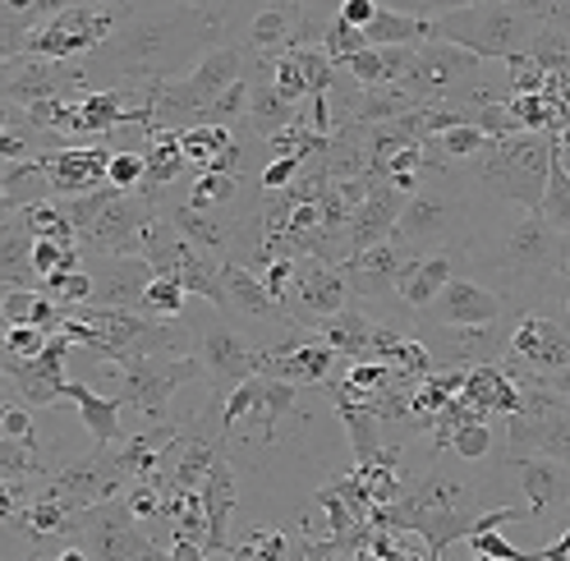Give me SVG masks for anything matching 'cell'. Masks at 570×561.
Wrapping results in <instances>:
<instances>
[{"label": "cell", "instance_id": "obj_1", "mask_svg": "<svg viewBox=\"0 0 570 561\" xmlns=\"http://www.w3.org/2000/svg\"><path fill=\"white\" fill-rule=\"evenodd\" d=\"M222 38L217 6H185V0H125V14L111 38L92 47V75L120 83L180 79L185 69Z\"/></svg>", "mask_w": 570, "mask_h": 561}, {"label": "cell", "instance_id": "obj_2", "mask_svg": "<svg viewBox=\"0 0 570 561\" xmlns=\"http://www.w3.org/2000/svg\"><path fill=\"white\" fill-rule=\"evenodd\" d=\"M570 235L552 230L539 213L511 203H479L474 235L455 254V272L483 280L515 308H533L566 258Z\"/></svg>", "mask_w": 570, "mask_h": 561}, {"label": "cell", "instance_id": "obj_3", "mask_svg": "<svg viewBox=\"0 0 570 561\" xmlns=\"http://www.w3.org/2000/svg\"><path fill=\"white\" fill-rule=\"evenodd\" d=\"M474 217H479V198L465 185V175H460L451 161L423 157L419 185L405 194L401 217L386 239H396L410 258L438 254V249L460 254L474 235Z\"/></svg>", "mask_w": 570, "mask_h": 561}, {"label": "cell", "instance_id": "obj_4", "mask_svg": "<svg viewBox=\"0 0 570 561\" xmlns=\"http://www.w3.org/2000/svg\"><path fill=\"white\" fill-rule=\"evenodd\" d=\"M552 134H507V138H488V148H479L474 157H465V166L451 161L465 185L474 189L479 203H511V207H529L539 213V198L548 185V166H552Z\"/></svg>", "mask_w": 570, "mask_h": 561}, {"label": "cell", "instance_id": "obj_5", "mask_svg": "<svg viewBox=\"0 0 570 561\" xmlns=\"http://www.w3.org/2000/svg\"><path fill=\"white\" fill-rule=\"evenodd\" d=\"M548 23L543 0H474V6L442 10L428 19V38H442L474 51L479 60H507L533 42Z\"/></svg>", "mask_w": 570, "mask_h": 561}, {"label": "cell", "instance_id": "obj_6", "mask_svg": "<svg viewBox=\"0 0 570 561\" xmlns=\"http://www.w3.org/2000/svg\"><path fill=\"white\" fill-rule=\"evenodd\" d=\"M111 368L120 373V387H125L120 401L134 405L148 424L170 419V396L203 373L198 355H129Z\"/></svg>", "mask_w": 570, "mask_h": 561}, {"label": "cell", "instance_id": "obj_7", "mask_svg": "<svg viewBox=\"0 0 570 561\" xmlns=\"http://www.w3.org/2000/svg\"><path fill=\"white\" fill-rule=\"evenodd\" d=\"M483 65L474 51L455 47V42H442V38H428L410 51V65L401 69V88L414 92L419 101H442L451 88H465L474 79H483Z\"/></svg>", "mask_w": 570, "mask_h": 561}, {"label": "cell", "instance_id": "obj_8", "mask_svg": "<svg viewBox=\"0 0 570 561\" xmlns=\"http://www.w3.org/2000/svg\"><path fill=\"white\" fill-rule=\"evenodd\" d=\"M354 295H350V280L336 263H323V258H308L299 254L295 258V272H291V286H285V318L299 323V327H317L327 313L345 308Z\"/></svg>", "mask_w": 570, "mask_h": 561}, {"label": "cell", "instance_id": "obj_9", "mask_svg": "<svg viewBox=\"0 0 570 561\" xmlns=\"http://www.w3.org/2000/svg\"><path fill=\"white\" fill-rule=\"evenodd\" d=\"M88 79L83 69H75L69 60H42V56H28V60H6L0 69V97L14 101V107H38V101H51V97H83Z\"/></svg>", "mask_w": 570, "mask_h": 561}, {"label": "cell", "instance_id": "obj_10", "mask_svg": "<svg viewBox=\"0 0 570 561\" xmlns=\"http://www.w3.org/2000/svg\"><path fill=\"white\" fill-rule=\"evenodd\" d=\"M198 364L212 377V392H230L235 382H244L248 373H258V345L244 332H235L217 308L207 313V323H198Z\"/></svg>", "mask_w": 570, "mask_h": 561}, {"label": "cell", "instance_id": "obj_11", "mask_svg": "<svg viewBox=\"0 0 570 561\" xmlns=\"http://www.w3.org/2000/svg\"><path fill=\"white\" fill-rule=\"evenodd\" d=\"M157 213L153 198H142L138 189H116L111 198L101 203V213L92 217V226L79 235V249L92 254H138L142 226Z\"/></svg>", "mask_w": 570, "mask_h": 561}, {"label": "cell", "instance_id": "obj_12", "mask_svg": "<svg viewBox=\"0 0 570 561\" xmlns=\"http://www.w3.org/2000/svg\"><path fill=\"white\" fill-rule=\"evenodd\" d=\"M507 308H515V304H507L497 291H488L483 280L455 272L446 286L414 313V318L419 323H446V327H455V323H492V318H502Z\"/></svg>", "mask_w": 570, "mask_h": 561}, {"label": "cell", "instance_id": "obj_13", "mask_svg": "<svg viewBox=\"0 0 570 561\" xmlns=\"http://www.w3.org/2000/svg\"><path fill=\"white\" fill-rule=\"evenodd\" d=\"M507 355H520L533 373L552 377L557 368L570 364V327L548 318V313H539V308H515Z\"/></svg>", "mask_w": 570, "mask_h": 561}, {"label": "cell", "instance_id": "obj_14", "mask_svg": "<svg viewBox=\"0 0 570 561\" xmlns=\"http://www.w3.org/2000/svg\"><path fill=\"white\" fill-rule=\"evenodd\" d=\"M511 474H515V493L524 498L529 520H552L570 511V465L557 461V455L533 451L524 461H511Z\"/></svg>", "mask_w": 570, "mask_h": 561}, {"label": "cell", "instance_id": "obj_15", "mask_svg": "<svg viewBox=\"0 0 570 561\" xmlns=\"http://www.w3.org/2000/svg\"><path fill=\"white\" fill-rule=\"evenodd\" d=\"M401 203H405V194L377 175V180L368 185V194L354 203L350 222H345V258L368 249V244H382L391 235V226H396V217H401Z\"/></svg>", "mask_w": 570, "mask_h": 561}, {"label": "cell", "instance_id": "obj_16", "mask_svg": "<svg viewBox=\"0 0 570 561\" xmlns=\"http://www.w3.org/2000/svg\"><path fill=\"white\" fill-rule=\"evenodd\" d=\"M92 276V304H116V308H138L142 286L153 280V267L142 254H97Z\"/></svg>", "mask_w": 570, "mask_h": 561}, {"label": "cell", "instance_id": "obj_17", "mask_svg": "<svg viewBox=\"0 0 570 561\" xmlns=\"http://www.w3.org/2000/svg\"><path fill=\"white\" fill-rule=\"evenodd\" d=\"M198 498H203V515H207V543H203V557H226L230 543V515H235V470L226 461V451L217 461L207 465L203 483H198Z\"/></svg>", "mask_w": 570, "mask_h": 561}, {"label": "cell", "instance_id": "obj_18", "mask_svg": "<svg viewBox=\"0 0 570 561\" xmlns=\"http://www.w3.org/2000/svg\"><path fill=\"white\" fill-rule=\"evenodd\" d=\"M222 313H239V318H254V323H281L291 327V318H285V308L263 291V280L254 267L244 263H222Z\"/></svg>", "mask_w": 570, "mask_h": 561}, {"label": "cell", "instance_id": "obj_19", "mask_svg": "<svg viewBox=\"0 0 570 561\" xmlns=\"http://www.w3.org/2000/svg\"><path fill=\"white\" fill-rule=\"evenodd\" d=\"M106 157H111V148H106V144L51 152L47 157L51 161V194L65 198V194H83V189L106 185Z\"/></svg>", "mask_w": 570, "mask_h": 561}, {"label": "cell", "instance_id": "obj_20", "mask_svg": "<svg viewBox=\"0 0 570 561\" xmlns=\"http://www.w3.org/2000/svg\"><path fill=\"white\" fill-rule=\"evenodd\" d=\"M455 276V254L438 249V254H419V258H405L401 272H396V299L405 308H423L428 299H433L446 280Z\"/></svg>", "mask_w": 570, "mask_h": 561}, {"label": "cell", "instance_id": "obj_21", "mask_svg": "<svg viewBox=\"0 0 570 561\" xmlns=\"http://www.w3.org/2000/svg\"><path fill=\"white\" fill-rule=\"evenodd\" d=\"M60 401H75V405H79L83 429L92 433L97 446H116V442L125 437V424H120L125 401H120V396H101V392L88 387V382H69V377H65Z\"/></svg>", "mask_w": 570, "mask_h": 561}, {"label": "cell", "instance_id": "obj_22", "mask_svg": "<svg viewBox=\"0 0 570 561\" xmlns=\"http://www.w3.org/2000/svg\"><path fill=\"white\" fill-rule=\"evenodd\" d=\"M313 332L336 350V360H364L368 355V336H373V313L360 299H350L345 308L327 313V318L317 323Z\"/></svg>", "mask_w": 570, "mask_h": 561}, {"label": "cell", "instance_id": "obj_23", "mask_svg": "<svg viewBox=\"0 0 570 561\" xmlns=\"http://www.w3.org/2000/svg\"><path fill=\"white\" fill-rule=\"evenodd\" d=\"M414 107H423V101L414 92H405L401 83H360L354 88V101H350V120L382 125V120H396Z\"/></svg>", "mask_w": 570, "mask_h": 561}, {"label": "cell", "instance_id": "obj_24", "mask_svg": "<svg viewBox=\"0 0 570 561\" xmlns=\"http://www.w3.org/2000/svg\"><path fill=\"white\" fill-rule=\"evenodd\" d=\"M0 286L42 291V276L32 272V235L23 222H0Z\"/></svg>", "mask_w": 570, "mask_h": 561}, {"label": "cell", "instance_id": "obj_25", "mask_svg": "<svg viewBox=\"0 0 570 561\" xmlns=\"http://www.w3.org/2000/svg\"><path fill=\"white\" fill-rule=\"evenodd\" d=\"M368 47H419L428 42V19L423 14H405V10H382L360 28Z\"/></svg>", "mask_w": 570, "mask_h": 561}, {"label": "cell", "instance_id": "obj_26", "mask_svg": "<svg viewBox=\"0 0 570 561\" xmlns=\"http://www.w3.org/2000/svg\"><path fill=\"white\" fill-rule=\"evenodd\" d=\"M291 32H295V6H276V0H267V6L248 19V51L254 56H276L291 47Z\"/></svg>", "mask_w": 570, "mask_h": 561}, {"label": "cell", "instance_id": "obj_27", "mask_svg": "<svg viewBox=\"0 0 570 561\" xmlns=\"http://www.w3.org/2000/svg\"><path fill=\"white\" fill-rule=\"evenodd\" d=\"M295 405H299L295 382L258 373V405H254V414H248V419H258V424H263V442H276V429L285 424V414H291Z\"/></svg>", "mask_w": 570, "mask_h": 561}, {"label": "cell", "instance_id": "obj_28", "mask_svg": "<svg viewBox=\"0 0 570 561\" xmlns=\"http://www.w3.org/2000/svg\"><path fill=\"white\" fill-rule=\"evenodd\" d=\"M539 217L570 235V166L561 161V148H552V166H548V185H543V198H539Z\"/></svg>", "mask_w": 570, "mask_h": 561}, {"label": "cell", "instance_id": "obj_29", "mask_svg": "<svg viewBox=\"0 0 570 561\" xmlns=\"http://www.w3.org/2000/svg\"><path fill=\"white\" fill-rule=\"evenodd\" d=\"M175 138H180V152H185L189 170L198 175V170H207L212 157L230 144L235 129L230 125H185V129H175Z\"/></svg>", "mask_w": 570, "mask_h": 561}, {"label": "cell", "instance_id": "obj_30", "mask_svg": "<svg viewBox=\"0 0 570 561\" xmlns=\"http://www.w3.org/2000/svg\"><path fill=\"white\" fill-rule=\"evenodd\" d=\"M524 51H529L533 65L543 69V75H566L570 69V32L557 19H548L539 32H533V42Z\"/></svg>", "mask_w": 570, "mask_h": 561}, {"label": "cell", "instance_id": "obj_31", "mask_svg": "<svg viewBox=\"0 0 570 561\" xmlns=\"http://www.w3.org/2000/svg\"><path fill=\"white\" fill-rule=\"evenodd\" d=\"M239 189H244L239 175H226V170H198L185 203H189V207H203V213H212V207H230V203H239Z\"/></svg>", "mask_w": 570, "mask_h": 561}, {"label": "cell", "instance_id": "obj_32", "mask_svg": "<svg viewBox=\"0 0 570 561\" xmlns=\"http://www.w3.org/2000/svg\"><path fill=\"white\" fill-rule=\"evenodd\" d=\"M185 308H189V291L175 276H153L142 286L138 313H148V318H185Z\"/></svg>", "mask_w": 570, "mask_h": 561}, {"label": "cell", "instance_id": "obj_33", "mask_svg": "<svg viewBox=\"0 0 570 561\" xmlns=\"http://www.w3.org/2000/svg\"><path fill=\"white\" fill-rule=\"evenodd\" d=\"M19 222L28 226V235H47V239H60V244H79L75 226H69V217L60 213V203H47V198L23 203L19 207Z\"/></svg>", "mask_w": 570, "mask_h": 561}, {"label": "cell", "instance_id": "obj_34", "mask_svg": "<svg viewBox=\"0 0 570 561\" xmlns=\"http://www.w3.org/2000/svg\"><path fill=\"white\" fill-rule=\"evenodd\" d=\"M446 446L460 455V461H492V451H497V433L488 419H465V424H455L446 433Z\"/></svg>", "mask_w": 570, "mask_h": 561}, {"label": "cell", "instance_id": "obj_35", "mask_svg": "<svg viewBox=\"0 0 570 561\" xmlns=\"http://www.w3.org/2000/svg\"><path fill=\"white\" fill-rule=\"evenodd\" d=\"M0 479H42V465L32 455V442H19V437H6L0 433Z\"/></svg>", "mask_w": 570, "mask_h": 561}, {"label": "cell", "instance_id": "obj_36", "mask_svg": "<svg viewBox=\"0 0 570 561\" xmlns=\"http://www.w3.org/2000/svg\"><path fill=\"white\" fill-rule=\"evenodd\" d=\"M291 51H295V60H299V69H304L308 92H327V83H332V75H336L332 56L317 47V42H308V47H291Z\"/></svg>", "mask_w": 570, "mask_h": 561}, {"label": "cell", "instance_id": "obj_37", "mask_svg": "<svg viewBox=\"0 0 570 561\" xmlns=\"http://www.w3.org/2000/svg\"><path fill=\"white\" fill-rule=\"evenodd\" d=\"M451 548H465L470 557H497V561H515V557H529V552H520L515 543H507L497 530H474V534H465L460 543H451ZM446 548V552H451Z\"/></svg>", "mask_w": 570, "mask_h": 561}, {"label": "cell", "instance_id": "obj_38", "mask_svg": "<svg viewBox=\"0 0 570 561\" xmlns=\"http://www.w3.org/2000/svg\"><path fill=\"white\" fill-rule=\"evenodd\" d=\"M42 345H47V332L32 327V323H14V327H6V336H0V350L14 360H38Z\"/></svg>", "mask_w": 570, "mask_h": 561}, {"label": "cell", "instance_id": "obj_39", "mask_svg": "<svg viewBox=\"0 0 570 561\" xmlns=\"http://www.w3.org/2000/svg\"><path fill=\"white\" fill-rule=\"evenodd\" d=\"M138 180H142V152L116 148L111 157H106V185L111 189H134Z\"/></svg>", "mask_w": 570, "mask_h": 561}, {"label": "cell", "instance_id": "obj_40", "mask_svg": "<svg viewBox=\"0 0 570 561\" xmlns=\"http://www.w3.org/2000/svg\"><path fill=\"white\" fill-rule=\"evenodd\" d=\"M470 125H479L488 138H507V134H520V120L511 116L507 101H488V107H479L470 116Z\"/></svg>", "mask_w": 570, "mask_h": 561}, {"label": "cell", "instance_id": "obj_41", "mask_svg": "<svg viewBox=\"0 0 570 561\" xmlns=\"http://www.w3.org/2000/svg\"><path fill=\"white\" fill-rule=\"evenodd\" d=\"M226 557H291V539L281 530H254V539L235 543Z\"/></svg>", "mask_w": 570, "mask_h": 561}, {"label": "cell", "instance_id": "obj_42", "mask_svg": "<svg viewBox=\"0 0 570 561\" xmlns=\"http://www.w3.org/2000/svg\"><path fill=\"white\" fill-rule=\"evenodd\" d=\"M368 42H364V32L360 28H350V23H341V19H332V28H327V38H323V51L332 56V65H341L345 56H354V51H364Z\"/></svg>", "mask_w": 570, "mask_h": 561}, {"label": "cell", "instance_id": "obj_43", "mask_svg": "<svg viewBox=\"0 0 570 561\" xmlns=\"http://www.w3.org/2000/svg\"><path fill=\"white\" fill-rule=\"evenodd\" d=\"M299 157L295 152H281V157H267L263 161V175H258V189H285L299 175Z\"/></svg>", "mask_w": 570, "mask_h": 561}, {"label": "cell", "instance_id": "obj_44", "mask_svg": "<svg viewBox=\"0 0 570 561\" xmlns=\"http://www.w3.org/2000/svg\"><path fill=\"white\" fill-rule=\"evenodd\" d=\"M0 433L6 437H19V442H32V419L23 405H0Z\"/></svg>", "mask_w": 570, "mask_h": 561}, {"label": "cell", "instance_id": "obj_45", "mask_svg": "<svg viewBox=\"0 0 570 561\" xmlns=\"http://www.w3.org/2000/svg\"><path fill=\"white\" fill-rule=\"evenodd\" d=\"M377 14V0H336V19L350 28H364Z\"/></svg>", "mask_w": 570, "mask_h": 561}, {"label": "cell", "instance_id": "obj_46", "mask_svg": "<svg viewBox=\"0 0 570 561\" xmlns=\"http://www.w3.org/2000/svg\"><path fill=\"white\" fill-rule=\"evenodd\" d=\"M533 557H543V561H570V524L561 530V539L557 543H548V548H539Z\"/></svg>", "mask_w": 570, "mask_h": 561}, {"label": "cell", "instance_id": "obj_47", "mask_svg": "<svg viewBox=\"0 0 570 561\" xmlns=\"http://www.w3.org/2000/svg\"><path fill=\"white\" fill-rule=\"evenodd\" d=\"M185 6H217V0H185Z\"/></svg>", "mask_w": 570, "mask_h": 561}, {"label": "cell", "instance_id": "obj_48", "mask_svg": "<svg viewBox=\"0 0 570 561\" xmlns=\"http://www.w3.org/2000/svg\"><path fill=\"white\" fill-rule=\"evenodd\" d=\"M0 336H6V318H0Z\"/></svg>", "mask_w": 570, "mask_h": 561}, {"label": "cell", "instance_id": "obj_49", "mask_svg": "<svg viewBox=\"0 0 570 561\" xmlns=\"http://www.w3.org/2000/svg\"><path fill=\"white\" fill-rule=\"evenodd\" d=\"M0 69H6V56H0Z\"/></svg>", "mask_w": 570, "mask_h": 561}, {"label": "cell", "instance_id": "obj_50", "mask_svg": "<svg viewBox=\"0 0 570 561\" xmlns=\"http://www.w3.org/2000/svg\"><path fill=\"white\" fill-rule=\"evenodd\" d=\"M0 166H6V161H0Z\"/></svg>", "mask_w": 570, "mask_h": 561}]
</instances>
